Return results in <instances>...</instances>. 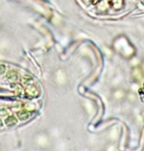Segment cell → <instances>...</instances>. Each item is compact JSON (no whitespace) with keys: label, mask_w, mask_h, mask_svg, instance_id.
<instances>
[{"label":"cell","mask_w":144,"mask_h":151,"mask_svg":"<svg viewBox=\"0 0 144 151\" xmlns=\"http://www.w3.org/2000/svg\"><path fill=\"white\" fill-rule=\"evenodd\" d=\"M4 71H5V66L0 65V74H3Z\"/></svg>","instance_id":"cell-4"},{"label":"cell","mask_w":144,"mask_h":151,"mask_svg":"<svg viewBox=\"0 0 144 151\" xmlns=\"http://www.w3.org/2000/svg\"><path fill=\"white\" fill-rule=\"evenodd\" d=\"M31 112L29 111H27V110H22V111L20 112H18L17 113V116H18V119H21V121H25V119H28L31 116Z\"/></svg>","instance_id":"cell-1"},{"label":"cell","mask_w":144,"mask_h":151,"mask_svg":"<svg viewBox=\"0 0 144 151\" xmlns=\"http://www.w3.org/2000/svg\"><path fill=\"white\" fill-rule=\"evenodd\" d=\"M17 123V119H16V117H14V116H10V117H7V119H5V125H7V126H14L15 124Z\"/></svg>","instance_id":"cell-2"},{"label":"cell","mask_w":144,"mask_h":151,"mask_svg":"<svg viewBox=\"0 0 144 151\" xmlns=\"http://www.w3.org/2000/svg\"><path fill=\"white\" fill-rule=\"evenodd\" d=\"M2 126V122H1V119H0V127Z\"/></svg>","instance_id":"cell-5"},{"label":"cell","mask_w":144,"mask_h":151,"mask_svg":"<svg viewBox=\"0 0 144 151\" xmlns=\"http://www.w3.org/2000/svg\"><path fill=\"white\" fill-rule=\"evenodd\" d=\"M7 78L11 79V80H15V79H17L18 78L17 72H15V71H11V72L7 74Z\"/></svg>","instance_id":"cell-3"}]
</instances>
